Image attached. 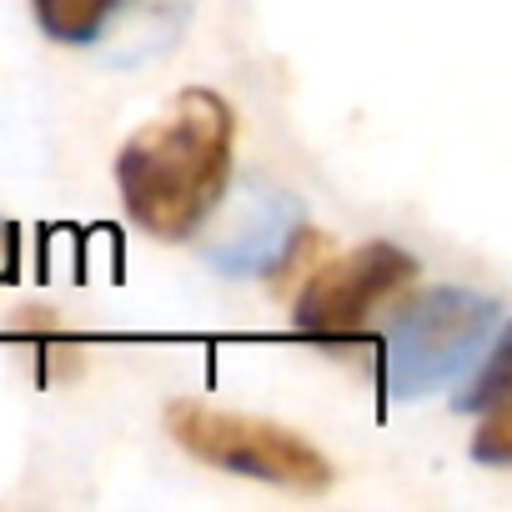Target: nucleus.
Segmentation results:
<instances>
[{
  "label": "nucleus",
  "mask_w": 512,
  "mask_h": 512,
  "mask_svg": "<svg viewBox=\"0 0 512 512\" xmlns=\"http://www.w3.org/2000/svg\"><path fill=\"white\" fill-rule=\"evenodd\" d=\"M307 236L302 226V201L277 191V186H251L236 211L221 221L216 241L206 246V262L221 277H262L292 262L297 241Z\"/></svg>",
  "instance_id": "5"
},
{
  "label": "nucleus",
  "mask_w": 512,
  "mask_h": 512,
  "mask_svg": "<svg viewBox=\"0 0 512 512\" xmlns=\"http://www.w3.org/2000/svg\"><path fill=\"white\" fill-rule=\"evenodd\" d=\"M126 0H31L36 26L61 46H91Z\"/></svg>",
  "instance_id": "6"
},
{
  "label": "nucleus",
  "mask_w": 512,
  "mask_h": 512,
  "mask_svg": "<svg viewBox=\"0 0 512 512\" xmlns=\"http://www.w3.org/2000/svg\"><path fill=\"white\" fill-rule=\"evenodd\" d=\"M16 277V231L0 221V282Z\"/></svg>",
  "instance_id": "9"
},
{
  "label": "nucleus",
  "mask_w": 512,
  "mask_h": 512,
  "mask_svg": "<svg viewBox=\"0 0 512 512\" xmlns=\"http://www.w3.org/2000/svg\"><path fill=\"white\" fill-rule=\"evenodd\" d=\"M482 352H487L482 372H472L467 392L457 397V407H462V412H482L487 402H497V397H507V392H512V387H507V332L497 327V332H492V342H487Z\"/></svg>",
  "instance_id": "7"
},
{
  "label": "nucleus",
  "mask_w": 512,
  "mask_h": 512,
  "mask_svg": "<svg viewBox=\"0 0 512 512\" xmlns=\"http://www.w3.org/2000/svg\"><path fill=\"white\" fill-rule=\"evenodd\" d=\"M417 277V262L392 241H367L352 256L327 262L297 297V332L307 337H352L362 332L407 282Z\"/></svg>",
  "instance_id": "4"
},
{
  "label": "nucleus",
  "mask_w": 512,
  "mask_h": 512,
  "mask_svg": "<svg viewBox=\"0 0 512 512\" xmlns=\"http://www.w3.org/2000/svg\"><path fill=\"white\" fill-rule=\"evenodd\" d=\"M497 327H502V307L482 292L437 287L412 297L387 327L382 387L392 397H427L457 382L482 357Z\"/></svg>",
  "instance_id": "2"
},
{
  "label": "nucleus",
  "mask_w": 512,
  "mask_h": 512,
  "mask_svg": "<svg viewBox=\"0 0 512 512\" xmlns=\"http://www.w3.org/2000/svg\"><path fill=\"white\" fill-rule=\"evenodd\" d=\"M166 432L196 462L251 477V482H272V487H292V492L332 487V462L307 437H297L292 427L267 422V417L221 412V407H206V402H171Z\"/></svg>",
  "instance_id": "3"
},
{
  "label": "nucleus",
  "mask_w": 512,
  "mask_h": 512,
  "mask_svg": "<svg viewBox=\"0 0 512 512\" xmlns=\"http://www.w3.org/2000/svg\"><path fill=\"white\" fill-rule=\"evenodd\" d=\"M482 412H487V417H482V427L472 432V457L487 462V467H507V462H512V407H507V397H497V402H487Z\"/></svg>",
  "instance_id": "8"
},
{
  "label": "nucleus",
  "mask_w": 512,
  "mask_h": 512,
  "mask_svg": "<svg viewBox=\"0 0 512 512\" xmlns=\"http://www.w3.org/2000/svg\"><path fill=\"white\" fill-rule=\"evenodd\" d=\"M231 106L196 86L166 116L141 126L116 156V186L131 221L161 241L191 236L226 196L231 181Z\"/></svg>",
  "instance_id": "1"
}]
</instances>
